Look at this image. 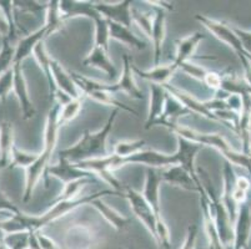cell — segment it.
<instances>
[{"label": "cell", "mask_w": 251, "mask_h": 249, "mask_svg": "<svg viewBox=\"0 0 251 249\" xmlns=\"http://www.w3.org/2000/svg\"><path fill=\"white\" fill-rule=\"evenodd\" d=\"M116 249H124V248H116Z\"/></svg>", "instance_id": "48"}, {"label": "cell", "mask_w": 251, "mask_h": 249, "mask_svg": "<svg viewBox=\"0 0 251 249\" xmlns=\"http://www.w3.org/2000/svg\"><path fill=\"white\" fill-rule=\"evenodd\" d=\"M200 227L198 223H193L188 227V232H186V237L184 239V243L181 244L180 249H195L196 242H198V237H199Z\"/></svg>", "instance_id": "40"}, {"label": "cell", "mask_w": 251, "mask_h": 249, "mask_svg": "<svg viewBox=\"0 0 251 249\" xmlns=\"http://www.w3.org/2000/svg\"><path fill=\"white\" fill-rule=\"evenodd\" d=\"M163 182L161 180V172L159 168L148 167L145 171V184H144L143 196L150 207L154 211L155 216L157 218V225L164 223L161 218V209H160V184Z\"/></svg>", "instance_id": "10"}, {"label": "cell", "mask_w": 251, "mask_h": 249, "mask_svg": "<svg viewBox=\"0 0 251 249\" xmlns=\"http://www.w3.org/2000/svg\"><path fill=\"white\" fill-rule=\"evenodd\" d=\"M49 176H52V177L60 180L64 183V186L70 183V182L83 180V178H93V173L80 170L74 163L68 161L67 158H63V157H59L58 163L52 164V166L50 164L49 167H48L44 176L45 187L49 186Z\"/></svg>", "instance_id": "9"}, {"label": "cell", "mask_w": 251, "mask_h": 249, "mask_svg": "<svg viewBox=\"0 0 251 249\" xmlns=\"http://www.w3.org/2000/svg\"><path fill=\"white\" fill-rule=\"evenodd\" d=\"M131 68H133L134 74L139 75L141 79L148 80V81L152 82V84L164 86L169 84V80L176 72L177 66L174 63H171L169 65L155 66L152 70H147L145 71V70H140L135 64H131Z\"/></svg>", "instance_id": "22"}, {"label": "cell", "mask_w": 251, "mask_h": 249, "mask_svg": "<svg viewBox=\"0 0 251 249\" xmlns=\"http://www.w3.org/2000/svg\"><path fill=\"white\" fill-rule=\"evenodd\" d=\"M94 178H83V180H77V181L70 182V183L64 186L63 192L59 197H56L55 202H63V201H73L79 197V193L86 187V184L91 183Z\"/></svg>", "instance_id": "32"}, {"label": "cell", "mask_w": 251, "mask_h": 249, "mask_svg": "<svg viewBox=\"0 0 251 249\" xmlns=\"http://www.w3.org/2000/svg\"><path fill=\"white\" fill-rule=\"evenodd\" d=\"M60 10L64 15V19L77 15H84V17L90 18L94 22L97 18L100 17L95 9V3L93 1H70V0H61Z\"/></svg>", "instance_id": "25"}, {"label": "cell", "mask_w": 251, "mask_h": 249, "mask_svg": "<svg viewBox=\"0 0 251 249\" xmlns=\"http://www.w3.org/2000/svg\"><path fill=\"white\" fill-rule=\"evenodd\" d=\"M84 66H94V68H100L105 74L108 75L111 80L116 79L118 76V70L113 61L109 59V52L105 51L102 47L94 46L90 54L83 60Z\"/></svg>", "instance_id": "23"}, {"label": "cell", "mask_w": 251, "mask_h": 249, "mask_svg": "<svg viewBox=\"0 0 251 249\" xmlns=\"http://www.w3.org/2000/svg\"><path fill=\"white\" fill-rule=\"evenodd\" d=\"M33 55L35 56V59L38 60L39 65L42 66V68L44 70L45 77H47L48 85H49V97L50 100L55 99L56 93H58V88H56L55 82H54V79H52V74H51V66H50V61H51V58H50L49 55L47 54L45 51L44 44L42 43H39L36 45V47L34 49Z\"/></svg>", "instance_id": "28"}, {"label": "cell", "mask_w": 251, "mask_h": 249, "mask_svg": "<svg viewBox=\"0 0 251 249\" xmlns=\"http://www.w3.org/2000/svg\"><path fill=\"white\" fill-rule=\"evenodd\" d=\"M122 110L113 109L111 115L109 116L105 126L97 134H91L89 130H85L81 136V138L75 143L74 146L59 151L58 157H63L70 161L72 163H76L80 161L94 158H104L109 156L108 147H106V141H108L109 135L111 134L118 113Z\"/></svg>", "instance_id": "3"}, {"label": "cell", "mask_w": 251, "mask_h": 249, "mask_svg": "<svg viewBox=\"0 0 251 249\" xmlns=\"http://www.w3.org/2000/svg\"><path fill=\"white\" fill-rule=\"evenodd\" d=\"M160 172H161V180H163L164 182L174 184V186L180 187V188H184L186 189V191H193L199 193V188H198V186H196L195 181L193 180L190 173L185 170V168H182L180 164L170 166V167L165 168V170H161Z\"/></svg>", "instance_id": "20"}, {"label": "cell", "mask_w": 251, "mask_h": 249, "mask_svg": "<svg viewBox=\"0 0 251 249\" xmlns=\"http://www.w3.org/2000/svg\"><path fill=\"white\" fill-rule=\"evenodd\" d=\"M166 97H168V91H166V89L164 86L150 82L149 113H148L144 129L150 130L151 127H154L155 122L161 117V115L164 113V109H165Z\"/></svg>", "instance_id": "15"}, {"label": "cell", "mask_w": 251, "mask_h": 249, "mask_svg": "<svg viewBox=\"0 0 251 249\" xmlns=\"http://www.w3.org/2000/svg\"><path fill=\"white\" fill-rule=\"evenodd\" d=\"M15 9H22L28 14H39L42 10H47L48 5H39L35 1H14Z\"/></svg>", "instance_id": "42"}, {"label": "cell", "mask_w": 251, "mask_h": 249, "mask_svg": "<svg viewBox=\"0 0 251 249\" xmlns=\"http://www.w3.org/2000/svg\"><path fill=\"white\" fill-rule=\"evenodd\" d=\"M30 238L31 233L26 230L1 234V241L9 249H30Z\"/></svg>", "instance_id": "29"}, {"label": "cell", "mask_w": 251, "mask_h": 249, "mask_svg": "<svg viewBox=\"0 0 251 249\" xmlns=\"http://www.w3.org/2000/svg\"><path fill=\"white\" fill-rule=\"evenodd\" d=\"M232 30H234V33L236 34L237 38L240 39L244 50H245L249 55H251V33L250 31L241 30V29H239V27H235V26H232Z\"/></svg>", "instance_id": "44"}, {"label": "cell", "mask_w": 251, "mask_h": 249, "mask_svg": "<svg viewBox=\"0 0 251 249\" xmlns=\"http://www.w3.org/2000/svg\"><path fill=\"white\" fill-rule=\"evenodd\" d=\"M15 147L14 123L9 120L0 122V164L4 170L10 167L11 155Z\"/></svg>", "instance_id": "18"}, {"label": "cell", "mask_w": 251, "mask_h": 249, "mask_svg": "<svg viewBox=\"0 0 251 249\" xmlns=\"http://www.w3.org/2000/svg\"><path fill=\"white\" fill-rule=\"evenodd\" d=\"M177 137V151L175 156L177 158V163L181 166L182 168L188 171L190 173V176L193 177V180L195 181L196 186L199 188V195L204 196L205 192L201 187V182L199 180V176L196 173V167H195V157L198 155L199 151H201V148L204 147L200 143H196L194 141H189L184 137Z\"/></svg>", "instance_id": "8"}, {"label": "cell", "mask_w": 251, "mask_h": 249, "mask_svg": "<svg viewBox=\"0 0 251 249\" xmlns=\"http://www.w3.org/2000/svg\"><path fill=\"white\" fill-rule=\"evenodd\" d=\"M251 237V207L248 202L239 205L234 223V243L232 249H249Z\"/></svg>", "instance_id": "12"}, {"label": "cell", "mask_w": 251, "mask_h": 249, "mask_svg": "<svg viewBox=\"0 0 251 249\" xmlns=\"http://www.w3.org/2000/svg\"><path fill=\"white\" fill-rule=\"evenodd\" d=\"M207 249H220V248H218V247H215V246H214V244L209 243V247H207ZM225 249H226V248H225Z\"/></svg>", "instance_id": "46"}, {"label": "cell", "mask_w": 251, "mask_h": 249, "mask_svg": "<svg viewBox=\"0 0 251 249\" xmlns=\"http://www.w3.org/2000/svg\"><path fill=\"white\" fill-rule=\"evenodd\" d=\"M13 72H14L13 92L15 93L18 101H19L22 117L24 120H31L36 115V110L33 101L30 100V96H29L28 85H26L24 74H23L22 64H14L13 65Z\"/></svg>", "instance_id": "11"}, {"label": "cell", "mask_w": 251, "mask_h": 249, "mask_svg": "<svg viewBox=\"0 0 251 249\" xmlns=\"http://www.w3.org/2000/svg\"><path fill=\"white\" fill-rule=\"evenodd\" d=\"M83 101L84 96L79 97V99L70 100L68 104H65L64 106H61L60 110V116H59V123H60V127L69 123L70 121L74 120L79 113L83 109Z\"/></svg>", "instance_id": "34"}, {"label": "cell", "mask_w": 251, "mask_h": 249, "mask_svg": "<svg viewBox=\"0 0 251 249\" xmlns=\"http://www.w3.org/2000/svg\"><path fill=\"white\" fill-rule=\"evenodd\" d=\"M109 29H110V39L122 41L123 44L127 45L131 49L139 50V51L147 49V43L130 30V27L109 22Z\"/></svg>", "instance_id": "26"}, {"label": "cell", "mask_w": 251, "mask_h": 249, "mask_svg": "<svg viewBox=\"0 0 251 249\" xmlns=\"http://www.w3.org/2000/svg\"><path fill=\"white\" fill-rule=\"evenodd\" d=\"M251 187V180L250 178L245 177V176H240L236 177L235 180V186L234 192H232V200L236 203L237 205L243 204V203L248 202V192Z\"/></svg>", "instance_id": "37"}, {"label": "cell", "mask_w": 251, "mask_h": 249, "mask_svg": "<svg viewBox=\"0 0 251 249\" xmlns=\"http://www.w3.org/2000/svg\"><path fill=\"white\" fill-rule=\"evenodd\" d=\"M147 146L145 140H133V141H119L115 143L113 150V155L119 157H129L143 151Z\"/></svg>", "instance_id": "33"}, {"label": "cell", "mask_w": 251, "mask_h": 249, "mask_svg": "<svg viewBox=\"0 0 251 249\" xmlns=\"http://www.w3.org/2000/svg\"><path fill=\"white\" fill-rule=\"evenodd\" d=\"M204 34L196 31V33L191 34L188 38L176 41V55H175V59L173 63L177 66V68H181L185 63H188L200 41L204 40Z\"/></svg>", "instance_id": "24"}, {"label": "cell", "mask_w": 251, "mask_h": 249, "mask_svg": "<svg viewBox=\"0 0 251 249\" xmlns=\"http://www.w3.org/2000/svg\"><path fill=\"white\" fill-rule=\"evenodd\" d=\"M64 15L60 10V1L58 0H52L49 1L47 6V23L45 26L48 27L49 34L59 30L64 23Z\"/></svg>", "instance_id": "30"}, {"label": "cell", "mask_w": 251, "mask_h": 249, "mask_svg": "<svg viewBox=\"0 0 251 249\" xmlns=\"http://www.w3.org/2000/svg\"><path fill=\"white\" fill-rule=\"evenodd\" d=\"M13 88H14V72L11 68L3 75H0V100L3 104L6 102L8 96L13 91Z\"/></svg>", "instance_id": "39"}, {"label": "cell", "mask_w": 251, "mask_h": 249, "mask_svg": "<svg viewBox=\"0 0 251 249\" xmlns=\"http://www.w3.org/2000/svg\"><path fill=\"white\" fill-rule=\"evenodd\" d=\"M8 33H9L8 23H6L1 10H0V34H1V36L4 38V36H8Z\"/></svg>", "instance_id": "45"}, {"label": "cell", "mask_w": 251, "mask_h": 249, "mask_svg": "<svg viewBox=\"0 0 251 249\" xmlns=\"http://www.w3.org/2000/svg\"><path fill=\"white\" fill-rule=\"evenodd\" d=\"M72 75L73 80L76 84V86L79 88V90L81 91V93H84L85 96L90 97V99L95 100L98 102H101L104 105H108V106H113V109H119L123 110V111H126V113H131V115H138V111H135L131 107L126 106V105L123 104L122 101L114 99V95L101 91L99 89V82L94 81V80L89 79V77L84 76V75L77 74L75 71H69Z\"/></svg>", "instance_id": "5"}, {"label": "cell", "mask_w": 251, "mask_h": 249, "mask_svg": "<svg viewBox=\"0 0 251 249\" xmlns=\"http://www.w3.org/2000/svg\"><path fill=\"white\" fill-rule=\"evenodd\" d=\"M50 66H51V74L54 82H55L56 88L59 91L64 92L65 95H68L70 99H79L81 97V91L79 90V88L76 86V84L73 80L72 75L69 71H67L65 68H63V65H60V63L54 59H51L50 61Z\"/></svg>", "instance_id": "16"}, {"label": "cell", "mask_w": 251, "mask_h": 249, "mask_svg": "<svg viewBox=\"0 0 251 249\" xmlns=\"http://www.w3.org/2000/svg\"><path fill=\"white\" fill-rule=\"evenodd\" d=\"M39 155L34 154H26L24 151H20L19 148L15 146L14 150H13V155H11V162H10V167H23L26 168L30 167L31 164L38 159Z\"/></svg>", "instance_id": "38"}, {"label": "cell", "mask_w": 251, "mask_h": 249, "mask_svg": "<svg viewBox=\"0 0 251 249\" xmlns=\"http://www.w3.org/2000/svg\"><path fill=\"white\" fill-rule=\"evenodd\" d=\"M223 77H224L223 75L218 74V72L207 71L206 75H205L204 80H202V82H204L207 88L213 89V90L220 91L221 90V82H223Z\"/></svg>", "instance_id": "41"}, {"label": "cell", "mask_w": 251, "mask_h": 249, "mask_svg": "<svg viewBox=\"0 0 251 249\" xmlns=\"http://www.w3.org/2000/svg\"><path fill=\"white\" fill-rule=\"evenodd\" d=\"M95 24V45L94 46L102 47L106 52H109V40H110V29H109V20L99 18L94 20Z\"/></svg>", "instance_id": "31"}, {"label": "cell", "mask_w": 251, "mask_h": 249, "mask_svg": "<svg viewBox=\"0 0 251 249\" xmlns=\"http://www.w3.org/2000/svg\"><path fill=\"white\" fill-rule=\"evenodd\" d=\"M9 212L10 214H18L20 213V209L18 208L17 205L14 203L11 202L8 197L5 196L1 189H0V212Z\"/></svg>", "instance_id": "43"}, {"label": "cell", "mask_w": 251, "mask_h": 249, "mask_svg": "<svg viewBox=\"0 0 251 249\" xmlns=\"http://www.w3.org/2000/svg\"><path fill=\"white\" fill-rule=\"evenodd\" d=\"M189 113H191L190 111H189L184 105L180 104L179 100H176L174 96L170 95V93L168 92L164 113L163 115H161V117L155 122V126H163L166 127L168 130H170L171 127L177 125L179 117H181V116L184 115H189Z\"/></svg>", "instance_id": "21"}, {"label": "cell", "mask_w": 251, "mask_h": 249, "mask_svg": "<svg viewBox=\"0 0 251 249\" xmlns=\"http://www.w3.org/2000/svg\"><path fill=\"white\" fill-rule=\"evenodd\" d=\"M131 8H133V1L130 0L120 1L118 4L95 3V9L102 18L126 27L131 26V23H133Z\"/></svg>", "instance_id": "13"}, {"label": "cell", "mask_w": 251, "mask_h": 249, "mask_svg": "<svg viewBox=\"0 0 251 249\" xmlns=\"http://www.w3.org/2000/svg\"><path fill=\"white\" fill-rule=\"evenodd\" d=\"M94 208H97L98 211L101 213V216L104 217L114 228H115L118 232H123L124 229H126L127 226L130 225V218L127 217L122 216V214H119L115 209H113L111 207H109L108 204L105 202H102L101 198H98V200L93 201L90 203Z\"/></svg>", "instance_id": "27"}, {"label": "cell", "mask_w": 251, "mask_h": 249, "mask_svg": "<svg viewBox=\"0 0 251 249\" xmlns=\"http://www.w3.org/2000/svg\"><path fill=\"white\" fill-rule=\"evenodd\" d=\"M195 19L200 24L204 25L207 30L211 31L219 40L224 41L225 44H227L234 50L239 60L241 61V65H243L245 81L248 82V85L251 88V61L248 59V54L244 50L240 39L237 38V35L232 30V26H229V25L223 22L211 19V18L206 17V15H202V14H196Z\"/></svg>", "instance_id": "4"}, {"label": "cell", "mask_w": 251, "mask_h": 249, "mask_svg": "<svg viewBox=\"0 0 251 249\" xmlns=\"http://www.w3.org/2000/svg\"><path fill=\"white\" fill-rule=\"evenodd\" d=\"M0 10L3 13L4 18H5L6 23H8L9 26V33L6 38L13 43L15 38V34H17V20H15V8H14V1L11 0H1L0 1ZM14 44V43H13Z\"/></svg>", "instance_id": "35"}, {"label": "cell", "mask_w": 251, "mask_h": 249, "mask_svg": "<svg viewBox=\"0 0 251 249\" xmlns=\"http://www.w3.org/2000/svg\"><path fill=\"white\" fill-rule=\"evenodd\" d=\"M122 61L123 71L122 77L119 79V81L115 82V84H101V82H99V89L101 91L110 93V95L119 92V91H123L127 96H130L131 99L143 100V92H141L139 86L136 85L135 80H134V72L133 68H131L133 61H131V59H130V56L127 54L123 55Z\"/></svg>", "instance_id": "6"}, {"label": "cell", "mask_w": 251, "mask_h": 249, "mask_svg": "<svg viewBox=\"0 0 251 249\" xmlns=\"http://www.w3.org/2000/svg\"><path fill=\"white\" fill-rule=\"evenodd\" d=\"M124 197L129 201L131 211L134 212L136 217L140 219L143 225L147 227L152 238L156 241V227H157V218L155 216L154 211L150 207L149 203L145 201L143 193H139L135 189L130 187H124Z\"/></svg>", "instance_id": "7"}, {"label": "cell", "mask_w": 251, "mask_h": 249, "mask_svg": "<svg viewBox=\"0 0 251 249\" xmlns=\"http://www.w3.org/2000/svg\"><path fill=\"white\" fill-rule=\"evenodd\" d=\"M60 104H54L47 115V122H45V138H44V150L42 154H39L38 159L31 164L30 167L25 170V189L23 195V202L28 203L33 197V192L35 189L38 182L44 178L45 172L50 166L51 155L55 148L56 141H58V132L60 129L59 123V116H60Z\"/></svg>", "instance_id": "2"}, {"label": "cell", "mask_w": 251, "mask_h": 249, "mask_svg": "<svg viewBox=\"0 0 251 249\" xmlns=\"http://www.w3.org/2000/svg\"><path fill=\"white\" fill-rule=\"evenodd\" d=\"M48 35H49V30H48V27L44 25V26L38 29L34 33L22 36L18 40L17 44H15L14 64H22L25 59L30 56L34 52V49L36 47V45L39 43H42Z\"/></svg>", "instance_id": "17"}, {"label": "cell", "mask_w": 251, "mask_h": 249, "mask_svg": "<svg viewBox=\"0 0 251 249\" xmlns=\"http://www.w3.org/2000/svg\"><path fill=\"white\" fill-rule=\"evenodd\" d=\"M131 17H133V22L138 24L141 30L147 34L149 38H151L154 13H151V11H140L139 9L133 6L131 8Z\"/></svg>", "instance_id": "36"}, {"label": "cell", "mask_w": 251, "mask_h": 249, "mask_svg": "<svg viewBox=\"0 0 251 249\" xmlns=\"http://www.w3.org/2000/svg\"><path fill=\"white\" fill-rule=\"evenodd\" d=\"M108 195L124 196L123 193H120V192L118 191H114V189H102V191L95 192L93 195L83 196V197L76 198V200L54 202L51 204V207H50L45 213L39 214V216H29V214H25L23 213V212H20V213L18 214H11L9 218L4 219V221H5L6 223L17 226L15 232L26 230V232L31 233V234H35V233L40 232L44 227H47L48 225L55 222L56 219L61 218V217L65 216V214L69 213V212L74 211L77 207H80V205L84 204H90L93 201Z\"/></svg>", "instance_id": "1"}, {"label": "cell", "mask_w": 251, "mask_h": 249, "mask_svg": "<svg viewBox=\"0 0 251 249\" xmlns=\"http://www.w3.org/2000/svg\"><path fill=\"white\" fill-rule=\"evenodd\" d=\"M152 8H154V19H152V33L150 40L152 41V45H154V66H159L161 55H163V44L166 34L168 10L160 5H152Z\"/></svg>", "instance_id": "14"}, {"label": "cell", "mask_w": 251, "mask_h": 249, "mask_svg": "<svg viewBox=\"0 0 251 249\" xmlns=\"http://www.w3.org/2000/svg\"><path fill=\"white\" fill-rule=\"evenodd\" d=\"M235 180H236V176H235L234 170H232V164L230 162H225L223 167V181H224V187H223V196H221V202L224 203L225 208L229 212V216L231 218L232 222L235 223V219H236L237 211H239V205L234 202L232 200V192H234V186H235Z\"/></svg>", "instance_id": "19"}, {"label": "cell", "mask_w": 251, "mask_h": 249, "mask_svg": "<svg viewBox=\"0 0 251 249\" xmlns=\"http://www.w3.org/2000/svg\"><path fill=\"white\" fill-rule=\"evenodd\" d=\"M4 170V167H3V166H1V164H0V172H1V171H3Z\"/></svg>", "instance_id": "47"}]
</instances>
